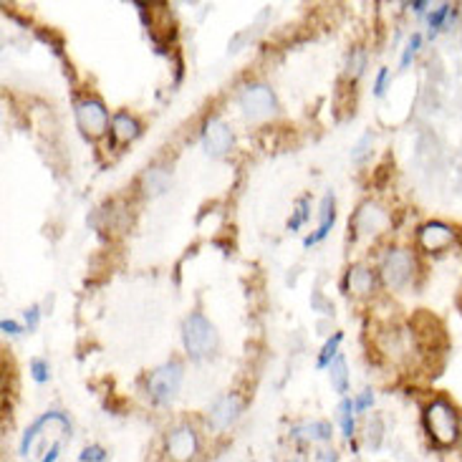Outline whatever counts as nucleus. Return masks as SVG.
Segmentation results:
<instances>
[{
	"mask_svg": "<svg viewBox=\"0 0 462 462\" xmlns=\"http://www.w3.org/2000/svg\"><path fill=\"white\" fill-rule=\"evenodd\" d=\"M422 425H425L430 442L438 450H452L462 439L460 412L455 410V404L448 397H435L427 404L422 412Z\"/></svg>",
	"mask_w": 462,
	"mask_h": 462,
	"instance_id": "obj_1",
	"label": "nucleus"
},
{
	"mask_svg": "<svg viewBox=\"0 0 462 462\" xmlns=\"http://www.w3.org/2000/svg\"><path fill=\"white\" fill-rule=\"evenodd\" d=\"M182 344L192 359H205L217 349V331L200 311H192L182 321Z\"/></svg>",
	"mask_w": 462,
	"mask_h": 462,
	"instance_id": "obj_2",
	"label": "nucleus"
},
{
	"mask_svg": "<svg viewBox=\"0 0 462 462\" xmlns=\"http://www.w3.org/2000/svg\"><path fill=\"white\" fill-rule=\"evenodd\" d=\"M164 455L170 462H195L200 455V432L189 422L175 425L164 438Z\"/></svg>",
	"mask_w": 462,
	"mask_h": 462,
	"instance_id": "obj_3",
	"label": "nucleus"
},
{
	"mask_svg": "<svg viewBox=\"0 0 462 462\" xmlns=\"http://www.w3.org/2000/svg\"><path fill=\"white\" fill-rule=\"evenodd\" d=\"M379 273H382L384 286L400 291V288H404L410 281H412L414 255L410 253V250H404V248L389 250L387 255H384V261H382Z\"/></svg>",
	"mask_w": 462,
	"mask_h": 462,
	"instance_id": "obj_4",
	"label": "nucleus"
},
{
	"mask_svg": "<svg viewBox=\"0 0 462 462\" xmlns=\"http://www.w3.org/2000/svg\"><path fill=\"white\" fill-rule=\"evenodd\" d=\"M412 334L417 338V346L425 351V354H445L448 349V337H445V328L439 324L435 316L430 313H417L412 321Z\"/></svg>",
	"mask_w": 462,
	"mask_h": 462,
	"instance_id": "obj_5",
	"label": "nucleus"
},
{
	"mask_svg": "<svg viewBox=\"0 0 462 462\" xmlns=\"http://www.w3.org/2000/svg\"><path fill=\"white\" fill-rule=\"evenodd\" d=\"M182 384V364L167 362L150 376V394L157 404H170Z\"/></svg>",
	"mask_w": 462,
	"mask_h": 462,
	"instance_id": "obj_6",
	"label": "nucleus"
},
{
	"mask_svg": "<svg viewBox=\"0 0 462 462\" xmlns=\"http://www.w3.org/2000/svg\"><path fill=\"white\" fill-rule=\"evenodd\" d=\"M76 125L88 139L101 137L109 129V112L99 99L88 97L76 104Z\"/></svg>",
	"mask_w": 462,
	"mask_h": 462,
	"instance_id": "obj_7",
	"label": "nucleus"
},
{
	"mask_svg": "<svg viewBox=\"0 0 462 462\" xmlns=\"http://www.w3.org/2000/svg\"><path fill=\"white\" fill-rule=\"evenodd\" d=\"M240 109L248 114L250 119H265L278 109V101L271 87L265 84H248L240 91Z\"/></svg>",
	"mask_w": 462,
	"mask_h": 462,
	"instance_id": "obj_8",
	"label": "nucleus"
},
{
	"mask_svg": "<svg viewBox=\"0 0 462 462\" xmlns=\"http://www.w3.org/2000/svg\"><path fill=\"white\" fill-rule=\"evenodd\" d=\"M240 414H243V402L237 400V394H223L208 410V427L213 432H227L240 420Z\"/></svg>",
	"mask_w": 462,
	"mask_h": 462,
	"instance_id": "obj_9",
	"label": "nucleus"
},
{
	"mask_svg": "<svg viewBox=\"0 0 462 462\" xmlns=\"http://www.w3.org/2000/svg\"><path fill=\"white\" fill-rule=\"evenodd\" d=\"M202 144H205L208 154L223 157L233 147V132L227 129L226 122H220L217 116H210L205 122V129H202Z\"/></svg>",
	"mask_w": 462,
	"mask_h": 462,
	"instance_id": "obj_10",
	"label": "nucleus"
},
{
	"mask_svg": "<svg viewBox=\"0 0 462 462\" xmlns=\"http://www.w3.org/2000/svg\"><path fill=\"white\" fill-rule=\"evenodd\" d=\"M351 226H354V230L359 236H374V233H379L382 227L387 226V213L376 202H364L362 208L354 213V217H351L349 227Z\"/></svg>",
	"mask_w": 462,
	"mask_h": 462,
	"instance_id": "obj_11",
	"label": "nucleus"
},
{
	"mask_svg": "<svg viewBox=\"0 0 462 462\" xmlns=\"http://www.w3.org/2000/svg\"><path fill=\"white\" fill-rule=\"evenodd\" d=\"M452 240H455V230L445 223H425L417 233V243L427 253H439V250L450 248Z\"/></svg>",
	"mask_w": 462,
	"mask_h": 462,
	"instance_id": "obj_12",
	"label": "nucleus"
},
{
	"mask_svg": "<svg viewBox=\"0 0 462 462\" xmlns=\"http://www.w3.org/2000/svg\"><path fill=\"white\" fill-rule=\"evenodd\" d=\"M374 273H372V268H366V265H351L349 271H346V278H344V288H346V293L351 296H372V291H374Z\"/></svg>",
	"mask_w": 462,
	"mask_h": 462,
	"instance_id": "obj_13",
	"label": "nucleus"
},
{
	"mask_svg": "<svg viewBox=\"0 0 462 462\" xmlns=\"http://www.w3.org/2000/svg\"><path fill=\"white\" fill-rule=\"evenodd\" d=\"M291 438L299 439V442H328L334 438V430L324 420H313V422H300V425L291 427Z\"/></svg>",
	"mask_w": 462,
	"mask_h": 462,
	"instance_id": "obj_14",
	"label": "nucleus"
},
{
	"mask_svg": "<svg viewBox=\"0 0 462 462\" xmlns=\"http://www.w3.org/2000/svg\"><path fill=\"white\" fill-rule=\"evenodd\" d=\"M139 122L132 116V114L119 112L114 114L112 119V139L114 142H119V144H129V142H134L139 137Z\"/></svg>",
	"mask_w": 462,
	"mask_h": 462,
	"instance_id": "obj_15",
	"label": "nucleus"
},
{
	"mask_svg": "<svg viewBox=\"0 0 462 462\" xmlns=\"http://www.w3.org/2000/svg\"><path fill=\"white\" fill-rule=\"evenodd\" d=\"M334 220H337V210H334V195L328 192L324 198V202H321V226H319V230L313 233V236H309L303 243H306V248H311V245H316V243H321L328 233H331V227H334Z\"/></svg>",
	"mask_w": 462,
	"mask_h": 462,
	"instance_id": "obj_16",
	"label": "nucleus"
},
{
	"mask_svg": "<svg viewBox=\"0 0 462 462\" xmlns=\"http://www.w3.org/2000/svg\"><path fill=\"white\" fill-rule=\"evenodd\" d=\"M354 414H356L354 402L341 400V404H338V422H341V435L349 442H354V438H356V417Z\"/></svg>",
	"mask_w": 462,
	"mask_h": 462,
	"instance_id": "obj_17",
	"label": "nucleus"
},
{
	"mask_svg": "<svg viewBox=\"0 0 462 462\" xmlns=\"http://www.w3.org/2000/svg\"><path fill=\"white\" fill-rule=\"evenodd\" d=\"M142 185L147 189V195H160V192H164L167 185H170V172L162 170V167H152V170H147L144 177H142Z\"/></svg>",
	"mask_w": 462,
	"mask_h": 462,
	"instance_id": "obj_18",
	"label": "nucleus"
},
{
	"mask_svg": "<svg viewBox=\"0 0 462 462\" xmlns=\"http://www.w3.org/2000/svg\"><path fill=\"white\" fill-rule=\"evenodd\" d=\"M328 376H331V384L337 389V394H346V389H349V369H346V359L344 356H337L334 364L328 366Z\"/></svg>",
	"mask_w": 462,
	"mask_h": 462,
	"instance_id": "obj_19",
	"label": "nucleus"
},
{
	"mask_svg": "<svg viewBox=\"0 0 462 462\" xmlns=\"http://www.w3.org/2000/svg\"><path fill=\"white\" fill-rule=\"evenodd\" d=\"M49 422H51V414L46 412L43 417H38L36 422L28 427V430H25L23 438H21V455H28V452H31V448H33V439L38 438V432H41L43 427L49 425Z\"/></svg>",
	"mask_w": 462,
	"mask_h": 462,
	"instance_id": "obj_20",
	"label": "nucleus"
},
{
	"mask_svg": "<svg viewBox=\"0 0 462 462\" xmlns=\"http://www.w3.org/2000/svg\"><path fill=\"white\" fill-rule=\"evenodd\" d=\"M341 334H334V337L328 338L324 344V349H321V354H319V362H316V366L319 369H326V366H331L334 364V359L338 356V344H341Z\"/></svg>",
	"mask_w": 462,
	"mask_h": 462,
	"instance_id": "obj_21",
	"label": "nucleus"
},
{
	"mask_svg": "<svg viewBox=\"0 0 462 462\" xmlns=\"http://www.w3.org/2000/svg\"><path fill=\"white\" fill-rule=\"evenodd\" d=\"M309 198H300L299 200V208H296V210H293V215H291V220H288V230H291V233H296V230H299L300 226H303V223H306V220H309V217H311V210H309Z\"/></svg>",
	"mask_w": 462,
	"mask_h": 462,
	"instance_id": "obj_22",
	"label": "nucleus"
},
{
	"mask_svg": "<svg viewBox=\"0 0 462 462\" xmlns=\"http://www.w3.org/2000/svg\"><path fill=\"white\" fill-rule=\"evenodd\" d=\"M372 144H374V137H372V132H366L356 144H354V150H351V160L356 164L366 162V157L372 154Z\"/></svg>",
	"mask_w": 462,
	"mask_h": 462,
	"instance_id": "obj_23",
	"label": "nucleus"
},
{
	"mask_svg": "<svg viewBox=\"0 0 462 462\" xmlns=\"http://www.w3.org/2000/svg\"><path fill=\"white\" fill-rule=\"evenodd\" d=\"M382 435H384V427H382V420L379 417H372L366 427H364V439H366V445H372V448H379V442H382Z\"/></svg>",
	"mask_w": 462,
	"mask_h": 462,
	"instance_id": "obj_24",
	"label": "nucleus"
},
{
	"mask_svg": "<svg viewBox=\"0 0 462 462\" xmlns=\"http://www.w3.org/2000/svg\"><path fill=\"white\" fill-rule=\"evenodd\" d=\"M420 46H422V36H420V33H412L410 43H407V49H404V53H402V69H407V66L412 63V59L417 56Z\"/></svg>",
	"mask_w": 462,
	"mask_h": 462,
	"instance_id": "obj_25",
	"label": "nucleus"
},
{
	"mask_svg": "<svg viewBox=\"0 0 462 462\" xmlns=\"http://www.w3.org/2000/svg\"><path fill=\"white\" fill-rule=\"evenodd\" d=\"M106 450L104 448H99V445H88V448H84V452L79 455V460L81 462H106Z\"/></svg>",
	"mask_w": 462,
	"mask_h": 462,
	"instance_id": "obj_26",
	"label": "nucleus"
},
{
	"mask_svg": "<svg viewBox=\"0 0 462 462\" xmlns=\"http://www.w3.org/2000/svg\"><path fill=\"white\" fill-rule=\"evenodd\" d=\"M31 376H33V382H38V384L49 382V364L43 362V359H33V362H31Z\"/></svg>",
	"mask_w": 462,
	"mask_h": 462,
	"instance_id": "obj_27",
	"label": "nucleus"
},
{
	"mask_svg": "<svg viewBox=\"0 0 462 462\" xmlns=\"http://www.w3.org/2000/svg\"><path fill=\"white\" fill-rule=\"evenodd\" d=\"M372 404H374V392H372V389H366V392H362V394L354 400V410H356V414H364L372 410Z\"/></svg>",
	"mask_w": 462,
	"mask_h": 462,
	"instance_id": "obj_28",
	"label": "nucleus"
},
{
	"mask_svg": "<svg viewBox=\"0 0 462 462\" xmlns=\"http://www.w3.org/2000/svg\"><path fill=\"white\" fill-rule=\"evenodd\" d=\"M450 11H452V5H448V3H442L438 11L430 15V28H432V33H435L438 28H442V23H445V18L450 15Z\"/></svg>",
	"mask_w": 462,
	"mask_h": 462,
	"instance_id": "obj_29",
	"label": "nucleus"
},
{
	"mask_svg": "<svg viewBox=\"0 0 462 462\" xmlns=\"http://www.w3.org/2000/svg\"><path fill=\"white\" fill-rule=\"evenodd\" d=\"M364 66H366V56H364L362 51H354L349 56V76L351 79H356V76L362 74Z\"/></svg>",
	"mask_w": 462,
	"mask_h": 462,
	"instance_id": "obj_30",
	"label": "nucleus"
},
{
	"mask_svg": "<svg viewBox=\"0 0 462 462\" xmlns=\"http://www.w3.org/2000/svg\"><path fill=\"white\" fill-rule=\"evenodd\" d=\"M38 321H41V309H38V306H31V309L25 311V326H28V331H36Z\"/></svg>",
	"mask_w": 462,
	"mask_h": 462,
	"instance_id": "obj_31",
	"label": "nucleus"
},
{
	"mask_svg": "<svg viewBox=\"0 0 462 462\" xmlns=\"http://www.w3.org/2000/svg\"><path fill=\"white\" fill-rule=\"evenodd\" d=\"M387 79H389L387 69H379V74H376V81H374L376 97H384V91H387Z\"/></svg>",
	"mask_w": 462,
	"mask_h": 462,
	"instance_id": "obj_32",
	"label": "nucleus"
},
{
	"mask_svg": "<svg viewBox=\"0 0 462 462\" xmlns=\"http://www.w3.org/2000/svg\"><path fill=\"white\" fill-rule=\"evenodd\" d=\"M0 328H3V334H11V337H15V334H21V326L15 324V321H0Z\"/></svg>",
	"mask_w": 462,
	"mask_h": 462,
	"instance_id": "obj_33",
	"label": "nucleus"
},
{
	"mask_svg": "<svg viewBox=\"0 0 462 462\" xmlns=\"http://www.w3.org/2000/svg\"><path fill=\"white\" fill-rule=\"evenodd\" d=\"M59 450H61V445H59V442H53V445H51V450L43 455V460L41 462H56L59 460Z\"/></svg>",
	"mask_w": 462,
	"mask_h": 462,
	"instance_id": "obj_34",
	"label": "nucleus"
},
{
	"mask_svg": "<svg viewBox=\"0 0 462 462\" xmlns=\"http://www.w3.org/2000/svg\"><path fill=\"white\" fill-rule=\"evenodd\" d=\"M324 462H338V455H337V452H334V450L326 452V455H324Z\"/></svg>",
	"mask_w": 462,
	"mask_h": 462,
	"instance_id": "obj_35",
	"label": "nucleus"
},
{
	"mask_svg": "<svg viewBox=\"0 0 462 462\" xmlns=\"http://www.w3.org/2000/svg\"><path fill=\"white\" fill-rule=\"evenodd\" d=\"M412 8L417 13H425V8H427V3H422V0H417V3H412Z\"/></svg>",
	"mask_w": 462,
	"mask_h": 462,
	"instance_id": "obj_36",
	"label": "nucleus"
}]
</instances>
